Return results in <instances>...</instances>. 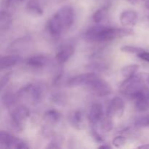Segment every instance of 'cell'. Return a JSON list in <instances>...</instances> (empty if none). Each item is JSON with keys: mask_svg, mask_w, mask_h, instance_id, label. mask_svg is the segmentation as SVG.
Listing matches in <instances>:
<instances>
[{"mask_svg": "<svg viewBox=\"0 0 149 149\" xmlns=\"http://www.w3.org/2000/svg\"><path fill=\"white\" fill-rule=\"evenodd\" d=\"M139 68V65L137 64H131L123 67L122 69V74L125 78H129L135 75Z\"/></svg>", "mask_w": 149, "mask_h": 149, "instance_id": "cell-23", "label": "cell"}, {"mask_svg": "<svg viewBox=\"0 0 149 149\" xmlns=\"http://www.w3.org/2000/svg\"><path fill=\"white\" fill-rule=\"evenodd\" d=\"M26 10L28 14L33 16H42L44 11L39 3L35 0H31L26 6Z\"/></svg>", "mask_w": 149, "mask_h": 149, "instance_id": "cell-20", "label": "cell"}, {"mask_svg": "<svg viewBox=\"0 0 149 149\" xmlns=\"http://www.w3.org/2000/svg\"><path fill=\"white\" fill-rule=\"evenodd\" d=\"M134 125L137 128H145L149 127V115H142L134 121Z\"/></svg>", "mask_w": 149, "mask_h": 149, "instance_id": "cell-24", "label": "cell"}, {"mask_svg": "<svg viewBox=\"0 0 149 149\" xmlns=\"http://www.w3.org/2000/svg\"><path fill=\"white\" fill-rule=\"evenodd\" d=\"M65 29L63 25L62 22L60 20L59 17L57 13L54 14L52 17L49 18L47 23V29L49 33L52 36L58 37L62 33L63 30Z\"/></svg>", "mask_w": 149, "mask_h": 149, "instance_id": "cell-11", "label": "cell"}, {"mask_svg": "<svg viewBox=\"0 0 149 149\" xmlns=\"http://www.w3.org/2000/svg\"><path fill=\"white\" fill-rule=\"evenodd\" d=\"M20 98L17 93H13L11 92H7L1 96V102L3 106L7 109H10L16 104Z\"/></svg>", "mask_w": 149, "mask_h": 149, "instance_id": "cell-18", "label": "cell"}, {"mask_svg": "<svg viewBox=\"0 0 149 149\" xmlns=\"http://www.w3.org/2000/svg\"><path fill=\"white\" fill-rule=\"evenodd\" d=\"M61 118V114L59 111L56 110H51L47 111L44 115V119L47 123L49 125H55L58 123Z\"/></svg>", "mask_w": 149, "mask_h": 149, "instance_id": "cell-21", "label": "cell"}, {"mask_svg": "<svg viewBox=\"0 0 149 149\" xmlns=\"http://www.w3.org/2000/svg\"><path fill=\"white\" fill-rule=\"evenodd\" d=\"M56 13L65 29L69 28L72 26L74 20V12L71 6H63L60 8Z\"/></svg>", "mask_w": 149, "mask_h": 149, "instance_id": "cell-10", "label": "cell"}, {"mask_svg": "<svg viewBox=\"0 0 149 149\" xmlns=\"http://www.w3.org/2000/svg\"><path fill=\"white\" fill-rule=\"evenodd\" d=\"M21 57L18 55H10L1 56L0 59V68L1 70L6 69L10 67L15 66L21 61Z\"/></svg>", "mask_w": 149, "mask_h": 149, "instance_id": "cell-17", "label": "cell"}, {"mask_svg": "<svg viewBox=\"0 0 149 149\" xmlns=\"http://www.w3.org/2000/svg\"><path fill=\"white\" fill-rule=\"evenodd\" d=\"M145 89L146 87L143 79L141 76L135 74L129 78H126L119 86V90L123 95L134 99Z\"/></svg>", "mask_w": 149, "mask_h": 149, "instance_id": "cell-2", "label": "cell"}, {"mask_svg": "<svg viewBox=\"0 0 149 149\" xmlns=\"http://www.w3.org/2000/svg\"><path fill=\"white\" fill-rule=\"evenodd\" d=\"M49 58L45 55H36L30 57L26 61V65L36 68H43L49 63Z\"/></svg>", "mask_w": 149, "mask_h": 149, "instance_id": "cell-15", "label": "cell"}, {"mask_svg": "<svg viewBox=\"0 0 149 149\" xmlns=\"http://www.w3.org/2000/svg\"><path fill=\"white\" fill-rule=\"evenodd\" d=\"M120 50L122 52H126V53H130V54H139L140 52L144 51L143 48L138 47L132 46V45H125L122 46L120 48Z\"/></svg>", "mask_w": 149, "mask_h": 149, "instance_id": "cell-26", "label": "cell"}, {"mask_svg": "<svg viewBox=\"0 0 149 149\" xmlns=\"http://www.w3.org/2000/svg\"><path fill=\"white\" fill-rule=\"evenodd\" d=\"M74 47L71 45H65L61 48L55 55V59L58 63L63 64L67 62L74 53Z\"/></svg>", "mask_w": 149, "mask_h": 149, "instance_id": "cell-16", "label": "cell"}, {"mask_svg": "<svg viewBox=\"0 0 149 149\" xmlns=\"http://www.w3.org/2000/svg\"><path fill=\"white\" fill-rule=\"evenodd\" d=\"M30 114V110L23 105L12 109L10 113V125L12 129L15 132H22Z\"/></svg>", "mask_w": 149, "mask_h": 149, "instance_id": "cell-3", "label": "cell"}, {"mask_svg": "<svg viewBox=\"0 0 149 149\" xmlns=\"http://www.w3.org/2000/svg\"><path fill=\"white\" fill-rule=\"evenodd\" d=\"M91 127V135L93 139L97 143H103L104 141L103 137L102 136L101 134L97 132V128L93 127Z\"/></svg>", "mask_w": 149, "mask_h": 149, "instance_id": "cell-28", "label": "cell"}, {"mask_svg": "<svg viewBox=\"0 0 149 149\" xmlns=\"http://www.w3.org/2000/svg\"><path fill=\"white\" fill-rule=\"evenodd\" d=\"M99 127L102 132H109L113 129V122L111 118L109 117L107 115L103 116V119L99 122Z\"/></svg>", "mask_w": 149, "mask_h": 149, "instance_id": "cell-22", "label": "cell"}, {"mask_svg": "<svg viewBox=\"0 0 149 149\" xmlns=\"http://www.w3.org/2000/svg\"><path fill=\"white\" fill-rule=\"evenodd\" d=\"M104 116V110L100 103H94L90 107L88 113V120L90 127L97 128L99 122Z\"/></svg>", "mask_w": 149, "mask_h": 149, "instance_id": "cell-9", "label": "cell"}, {"mask_svg": "<svg viewBox=\"0 0 149 149\" xmlns=\"http://www.w3.org/2000/svg\"><path fill=\"white\" fill-rule=\"evenodd\" d=\"M98 148H103V149H111V146H109V145H101V146H100Z\"/></svg>", "mask_w": 149, "mask_h": 149, "instance_id": "cell-35", "label": "cell"}, {"mask_svg": "<svg viewBox=\"0 0 149 149\" xmlns=\"http://www.w3.org/2000/svg\"><path fill=\"white\" fill-rule=\"evenodd\" d=\"M145 5H146V7L149 10V0H146Z\"/></svg>", "mask_w": 149, "mask_h": 149, "instance_id": "cell-36", "label": "cell"}, {"mask_svg": "<svg viewBox=\"0 0 149 149\" xmlns=\"http://www.w3.org/2000/svg\"><path fill=\"white\" fill-rule=\"evenodd\" d=\"M138 58H140L143 61L149 63V52L144 50L143 52H140L139 54H138Z\"/></svg>", "mask_w": 149, "mask_h": 149, "instance_id": "cell-32", "label": "cell"}, {"mask_svg": "<svg viewBox=\"0 0 149 149\" xmlns=\"http://www.w3.org/2000/svg\"><path fill=\"white\" fill-rule=\"evenodd\" d=\"M137 148H144V149H149V143L143 144V145L139 146L137 147Z\"/></svg>", "mask_w": 149, "mask_h": 149, "instance_id": "cell-34", "label": "cell"}, {"mask_svg": "<svg viewBox=\"0 0 149 149\" xmlns=\"http://www.w3.org/2000/svg\"><path fill=\"white\" fill-rule=\"evenodd\" d=\"M127 138L123 135H118L116 136L112 141V144L116 148H122L126 144Z\"/></svg>", "mask_w": 149, "mask_h": 149, "instance_id": "cell-27", "label": "cell"}, {"mask_svg": "<svg viewBox=\"0 0 149 149\" xmlns=\"http://www.w3.org/2000/svg\"><path fill=\"white\" fill-rule=\"evenodd\" d=\"M88 87L98 97H106L112 93V89L109 83L99 77L93 81Z\"/></svg>", "mask_w": 149, "mask_h": 149, "instance_id": "cell-7", "label": "cell"}, {"mask_svg": "<svg viewBox=\"0 0 149 149\" xmlns=\"http://www.w3.org/2000/svg\"><path fill=\"white\" fill-rule=\"evenodd\" d=\"M134 100L135 101V106L137 110L141 112L149 110V90L148 89H145L141 92Z\"/></svg>", "mask_w": 149, "mask_h": 149, "instance_id": "cell-13", "label": "cell"}, {"mask_svg": "<svg viewBox=\"0 0 149 149\" xmlns=\"http://www.w3.org/2000/svg\"><path fill=\"white\" fill-rule=\"evenodd\" d=\"M127 1H129V2L132 4H137L141 3V1H143V0H127Z\"/></svg>", "mask_w": 149, "mask_h": 149, "instance_id": "cell-33", "label": "cell"}, {"mask_svg": "<svg viewBox=\"0 0 149 149\" xmlns=\"http://www.w3.org/2000/svg\"><path fill=\"white\" fill-rule=\"evenodd\" d=\"M108 7H103L102 8L98 9L93 15V20L96 23H100L106 18L108 13Z\"/></svg>", "mask_w": 149, "mask_h": 149, "instance_id": "cell-25", "label": "cell"}, {"mask_svg": "<svg viewBox=\"0 0 149 149\" xmlns=\"http://www.w3.org/2000/svg\"><path fill=\"white\" fill-rule=\"evenodd\" d=\"M134 33V31L130 28H113L98 25L87 29L83 37L87 42L100 43L132 36Z\"/></svg>", "mask_w": 149, "mask_h": 149, "instance_id": "cell-1", "label": "cell"}, {"mask_svg": "<svg viewBox=\"0 0 149 149\" xmlns=\"http://www.w3.org/2000/svg\"><path fill=\"white\" fill-rule=\"evenodd\" d=\"M10 74H7L1 77V79H0V89H1V90H2L4 89V87L8 84V82L10 81Z\"/></svg>", "mask_w": 149, "mask_h": 149, "instance_id": "cell-29", "label": "cell"}, {"mask_svg": "<svg viewBox=\"0 0 149 149\" xmlns=\"http://www.w3.org/2000/svg\"><path fill=\"white\" fill-rule=\"evenodd\" d=\"M125 104L124 100L119 97H114L109 103L106 111V115L113 119H119L123 116Z\"/></svg>", "mask_w": 149, "mask_h": 149, "instance_id": "cell-6", "label": "cell"}, {"mask_svg": "<svg viewBox=\"0 0 149 149\" xmlns=\"http://www.w3.org/2000/svg\"><path fill=\"white\" fill-rule=\"evenodd\" d=\"M61 142H60L59 139H53L50 143H49V145L47 146V148H61Z\"/></svg>", "mask_w": 149, "mask_h": 149, "instance_id": "cell-31", "label": "cell"}, {"mask_svg": "<svg viewBox=\"0 0 149 149\" xmlns=\"http://www.w3.org/2000/svg\"><path fill=\"white\" fill-rule=\"evenodd\" d=\"M0 147L2 148H29L24 141L16 138L9 132L1 130L0 132Z\"/></svg>", "mask_w": 149, "mask_h": 149, "instance_id": "cell-5", "label": "cell"}, {"mask_svg": "<svg viewBox=\"0 0 149 149\" xmlns=\"http://www.w3.org/2000/svg\"><path fill=\"white\" fill-rule=\"evenodd\" d=\"M24 0H3V4L6 7H10L15 4L23 2Z\"/></svg>", "mask_w": 149, "mask_h": 149, "instance_id": "cell-30", "label": "cell"}, {"mask_svg": "<svg viewBox=\"0 0 149 149\" xmlns=\"http://www.w3.org/2000/svg\"><path fill=\"white\" fill-rule=\"evenodd\" d=\"M13 24V17L7 11H2L0 13V30L6 31L9 30Z\"/></svg>", "mask_w": 149, "mask_h": 149, "instance_id": "cell-19", "label": "cell"}, {"mask_svg": "<svg viewBox=\"0 0 149 149\" xmlns=\"http://www.w3.org/2000/svg\"><path fill=\"white\" fill-rule=\"evenodd\" d=\"M17 93L19 97L27 96L33 103H39L43 98L45 90L39 84H29L22 87Z\"/></svg>", "mask_w": 149, "mask_h": 149, "instance_id": "cell-4", "label": "cell"}, {"mask_svg": "<svg viewBox=\"0 0 149 149\" xmlns=\"http://www.w3.org/2000/svg\"><path fill=\"white\" fill-rule=\"evenodd\" d=\"M97 77L98 76L94 73H86V74H79V75L72 77L71 79L68 80L67 85L70 87H79L81 85H86L88 87Z\"/></svg>", "mask_w": 149, "mask_h": 149, "instance_id": "cell-8", "label": "cell"}, {"mask_svg": "<svg viewBox=\"0 0 149 149\" xmlns=\"http://www.w3.org/2000/svg\"><path fill=\"white\" fill-rule=\"evenodd\" d=\"M68 122L74 128L81 130L85 127L84 113L81 110L74 111L68 116Z\"/></svg>", "mask_w": 149, "mask_h": 149, "instance_id": "cell-12", "label": "cell"}, {"mask_svg": "<svg viewBox=\"0 0 149 149\" xmlns=\"http://www.w3.org/2000/svg\"><path fill=\"white\" fill-rule=\"evenodd\" d=\"M138 13L134 10H126L121 13L119 20L122 26L125 27H131L136 25L138 22Z\"/></svg>", "mask_w": 149, "mask_h": 149, "instance_id": "cell-14", "label": "cell"}]
</instances>
